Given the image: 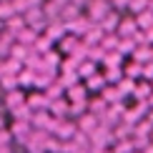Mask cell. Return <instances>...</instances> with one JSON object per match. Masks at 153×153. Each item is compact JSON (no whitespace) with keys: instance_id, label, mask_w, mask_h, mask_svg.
I'll return each instance as SVG.
<instances>
[{"instance_id":"obj_25","label":"cell","mask_w":153,"mask_h":153,"mask_svg":"<svg viewBox=\"0 0 153 153\" xmlns=\"http://www.w3.org/2000/svg\"><path fill=\"white\" fill-rule=\"evenodd\" d=\"M45 95H48V100H53V98H60L63 95V85H50V91H45Z\"/></svg>"},{"instance_id":"obj_16","label":"cell","mask_w":153,"mask_h":153,"mask_svg":"<svg viewBox=\"0 0 153 153\" xmlns=\"http://www.w3.org/2000/svg\"><path fill=\"white\" fill-rule=\"evenodd\" d=\"M63 33H65V25L63 23H50V28H48V38L53 40V38H63Z\"/></svg>"},{"instance_id":"obj_13","label":"cell","mask_w":153,"mask_h":153,"mask_svg":"<svg viewBox=\"0 0 153 153\" xmlns=\"http://www.w3.org/2000/svg\"><path fill=\"white\" fill-rule=\"evenodd\" d=\"M103 85H105V78L103 75H88V88H91V91H103Z\"/></svg>"},{"instance_id":"obj_5","label":"cell","mask_w":153,"mask_h":153,"mask_svg":"<svg viewBox=\"0 0 153 153\" xmlns=\"http://www.w3.org/2000/svg\"><path fill=\"white\" fill-rule=\"evenodd\" d=\"M136 25H138V28H141V30L151 28V25H153V10H151V8L141 10V13H138V15H136Z\"/></svg>"},{"instance_id":"obj_18","label":"cell","mask_w":153,"mask_h":153,"mask_svg":"<svg viewBox=\"0 0 153 153\" xmlns=\"http://www.w3.org/2000/svg\"><path fill=\"white\" fill-rule=\"evenodd\" d=\"M10 15H15V5H13V0L0 3V18H10Z\"/></svg>"},{"instance_id":"obj_26","label":"cell","mask_w":153,"mask_h":153,"mask_svg":"<svg viewBox=\"0 0 153 153\" xmlns=\"http://www.w3.org/2000/svg\"><path fill=\"white\" fill-rule=\"evenodd\" d=\"M78 38H65V40H63V50H65V53H73V48L78 45Z\"/></svg>"},{"instance_id":"obj_9","label":"cell","mask_w":153,"mask_h":153,"mask_svg":"<svg viewBox=\"0 0 153 153\" xmlns=\"http://www.w3.org/2000/svg\"><path fill=\"white\" fill-rule=\"evenodd\" d=\"M133 48H136V43H133V38H120L118 40V53L120 55H128V53H133Z\"/></svg>"},{"instance_id":"obj_2","label":"cell","mask_w":153,"mask_h":153,"mask_svg":"<svg viewBox=\"0 0 153 153\" xmlns=\"http://www.w3.org/2000/svg\"><path fill=\"white\" fill-rule=\"evenodd\" d=\"M118 20H120V18H118V13L108 10L105 15L98 20V25L103 28V33H116V28H118Z\"/></svg>"},{"instance_id":"obj_28","label":"cell","mask_w":153,"mask_h":153,"mask_svg":"<svg viewBox=\"0 0 153 153\" xmlns=\"http://www.w3.org/2000/svg\"><path fill=\"white\" fill-rule=\"evenodd\" d=\"M113 5L120 10V8H128V0H113Z\"/></svg>"},{"instance_id":"obj_30","label":"cell","mask_w":153,"mask_h":153,"mask_svg":"<svg viewBox=\"0 0 153 153\" xmlns=\"http://www.w3.org/2000/svg\"><path fill=\"white\" fill-rule=\"evenodd\" d=\"M146 116H148V120H151V123H153V111H148V113H146Z\"/></svg>"},{"instance_id":"obj_8","label":"cell","mask_w":153,"mask_h":153,"mask_svg":"<svg viewBox=\"0 0 153 153\" xmlns=\"http://www.w3.org/2000/svg\"><path fill=\"white\" fill-rule=\"evenodd\" d=\"M151 93H153V85H151V83H141V85L133 88V98H138V100H146Z\"/></svg>"},{"instance_id":"obj_7","label":"cell","mask_w":153,"mask_h":153,"mask_svg":"<svg viewBox=\"0 0 153 153\" xmlns=\"http://www.w3.org/2000/svg\"><path fill=\"white\" fill-rule=\"evenodd\" d=\"M120 98H123V95H120L118 88L108 85V83L103 85V100H105V103H116V100H120Z\"/></svg>"},{"instance_id":"obj_23","label":"cell","mask_w":153,"mask_h":153,"mask_svg":"<svg viewBox=\"0 0 153 153\" xmlns=\"http://www.w3.org/2000/svg\"><path fill=\"white\" fill-rule=\"evenodd\" d=\"M33 45L38 48V53H48V48H50V38H40V40L35 38V43H33Z\"/></svg>"},{"instance_id":"obj_20","label":"cell","mask_w":153,"mask_h":153,"mask_svg":"<svg viewBox=\"0 0 153 153\" xmlns=\"http://www.w3.org/2000/svg\"><path fill=\"white\" fill-rule=\"evenodd\" d=\"M141 78L153 80V58H151V60H146L143 65H141Z\"/></svg>"},{"instance_id":"obj_11","label":"cell","mask_w":153,"mask_h":153,"mask_svg":"<svg viewBox=\"0 0 153 153\" xmlns=\"http://www.w3.org/2000/svg\"><path fill=\"white\" fill-rule=\"evenodd\" d=\"M78 75H83V78H88V75L95 73V60H85V63H78Z\"/></svg>"},{"instance_id":"obj_34","label":"cell","mask_w":153,"mask_h":153,"mask_svg":"<svg viewBox=\"0 0 153 153\" xmlns=\"http://www.w3.org/2000/svg\"><path fill=\"white\" fill-rule=\"evenodd\" d=\"M133 153H136V151H133Z\"/></svg>"},{"instance_id":"obj_27","label":"cell","mask_w":153,"mask_h":153,"mask_svg":"<svg viewBox=\"0 0 153 153\" xmlns=\"http://www.w3.org/2000/svg\"><path fill=\"white\" fill-rule=\"evenodd\" d=\"M25 45H15V50H13V55H15V58H23L25 55V50H23Z\"/></svg>"},{"instance_id":"obj_21","label":"cell","mask_w":153,"mask_h":153,"mask_svg":"<svg viewBox=\"0 0 153 153\" xmlns=\"http://www.w3.org/2000/svg\"><path fill=\"white\" fill-rule=\"evenodd\" d=\"M141 65L143 63H138V60H133L128 68H126V75H128V78H138V75H141Z\"/></svg>"},{"instance_id":"obj_6","label":"cell","mask_w":153,"mask_h":153,"mask_svg":"<svg viewBox=\"0 0 153 153\" xmlns=\"http://www.w3.org/2000/svg\"><path fill=\"white\" fill-rule=\"evenodd\" d=\"M78 128H80L83 133L95 131V128H98V116H93V113H91V116H83V118H80V123H78Z\"/></svg>"},{"instance_id":"obj_33","label":"cell","mask_w":153,"mask_h":153,"mask_svg":"<svg viewBox=\"0 0 153 153\" xmlns=\"http://www.w3.org/2000/svg\"><path fill=\"white\" fill-rule=\"evenodd\" d=\"M151 85H153V80H151Z\"/></svg>"},{"instance_id":"obj_15","label":"cell","mask_w":153,"mask_h":153,"mask_svg":"<svg viewBox=\"0 0 153 153\" xmlns=\"http://www.w3.org/2000/svg\"><path fill=\"white\" fill-rule=\"evenodd\" d=\"M118 91H120V95H128V93H133V88H136V83H133V78H128L126 75V80H118Z\"/></svg>"},{"instance_id":"obj_3","label":"cell","mask_w":153,"mask_h":153,"mask_svg":"<svg viewBox=\"0 0 153 153\" xmlns=\"http://www.w3.org/2000/svg\"><path fill=\"white\" fill-rule=\"evenodd\" d=\"M138 30L136 25V18H128V20H118V28H116V35L118 38H131L133 33Z\"/></svg>"},{"instance_id":"obj_12","label":"cell","mask_w":153,"mask_h":153,"mask_svg":"<svg viewBox=\"0 0 153 153\" xmlns=\"http://www.w3.org/2000/svg\"><path fill=\"white\" fill-rule=\"evenodd\" d=\"M103 78H105V83H118L120 78H123V73L118 71V65H108V71L103 73Z\"/></svg>"},{"instance_id":"obj_32","label":"cell","mask_w":153,"mask_h":153,"mask_svg":"<svg viewBox=\"0 0 153 153\" xmlns=\"http://www.w3.org/2000/svg\"><path fill=\"white\" fill-rule=\"evenodd\" d=\"M151 58H153V45H151Z\"/></svg>"},{"instance_id":"obj_1","label":"cell","mask_w":153,"mask_h":153,"mask_svg":"<svg viewBox=\"0 0 153 153\" xmlns=\"http://www.w3.org/2000/svg\"><path fill=\"white\" fill-rule=\"evenodd\" d=\"M88 8H91V10H88V20H91V23H98L100 18L111 10V3H108V0H91Z\"/></svg>"},{"instance_id":"obj_14","label":"cell","mask_w":153,"mask_h":153,"mask_svg":"<svg viewBox=\"0 0 153 153\" xmlns=\"http://www.w3.org/2000/svg\"><path fill=\"white\" fill-rule=\"evenodd\" d=\"M133 151H136L133 141H126V138H118V146L113 148V153H133Z\"/></svg>"},{"instance_id":"obj_17","label":"cell","mask_w":153,"mask_h":153,"mask_svg":"<svg viewBox=\"0 0 153 153\" xmlns=\"http://www.w3.org/2000/svg\"><path fill=\"white\" fill-rule=\"evenodd\" d=\"M48 108L53 111V116H58V118H65V116H68V111H65V103H63V100H55V103H48Z\"/></svg>"},{"instance_id":"obj_4","label":"cell","mask_w":153,"mask_h":153,"mask_svg":"<svg viewBox=\"0 0 153 153\" xmlns=\"http://www.w3.org/2000/svg\"><path fill=\"white\" fill-rule=\"evenodd\" d=\"M131 55H133V60H138V63H146V60H151V43H143V45H136Z\"/></svg>"},{"instance_id":"obj_31","label":"cell","mask_w":153,"mask_h":153,"mask_svg":"<svg viewBox=\"0 0 153 153\" xmlns=\"http://www.w3.org/2000/svg\"><path fill=\"white\" fill-rule=\"evenodd\" d=\"M148 105H153V93H151V95H148Z\"/></svg>"},{"instance_id":"obj_19","label":"cell","mask_w":153,"mask_h":153,"mask_svg":"<svg viewBox=\"0 0 153 153\" xmlns=\"http://www.w3.org/2000/svg\"><path fill=\"white\" fill-rule=\"evenodd\" d=\"M146 8H148V0H128V10L136 13V15L141 10H146Z\"/></svg>"},{"instance_id":"obj_29","label":"cell","mask_w":153,"mask_h":153,"mask_svg":"<svg viewBox=\"0 0 153 153\" xmlns=\"http://www.w3.org/2000/svg\"><path fill=\"white\" fill-rule=\"evenodd\" d=\"M143 153H153V143H148V146H146V148H141Z\"/></svg>"},{"instance_id":"obj_22","label":"cell","mask_w":153,"mask_h":153,"mask_svg":"<svg viewBox=\"0 0 153 153\" xmlns=\"http://www.w3.org/2000/svg\"><path fill=\"white\" fill-rule=\"evenodd\" d=\"M103 111H105V100L103 98H98V100H93V103H91V113H93V116H100Z\"/></svg>"},{"instance_id":"obj_10","label":"cell","mask_w":153,"mask_h":153,"mask_svg":"<svg viewBox=\"0 0 153 153\" xmlns=\"http://www.w3.org/2000/svg\"><path fill=\"white\" fill-rule=\"evenodd\" d=\"M68 98L71 100H85V88L83 85H68Z\"/></svg>"},{"instance_id":"obj_24","label":"cell","mask_w":153,"mask_h":153,"mask_svg":"<svg viewBox=\"0 0 153 153\" xmlns=\"http://www.w3.org/2000/svg\"><path fill=\"white\" fill-rule=\"evenodd\" d=\"M8 25H10V33H20V30H23V18H13L10 15Z\"/></svg>"}]
</instances>
